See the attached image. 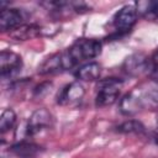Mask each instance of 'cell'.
<instances>
[{
	"label": "cell",
	"instance_id": "9a60e30c",
	"mask_svg": "<svg viewBox=\"0 0 158 158\" xmlns=\"http://www.w3.org/2000/svg\"><path fill=\"white\" fill-rule=\"evenodd\" d=\"M12 152L20 157H23V158H32L38 151H40V147L31 143V142H20L17 144H15L12 148Z\"/></svg>",
	"mask_w": 158,
	"mask_h": 158
},
{
	"label": "cell",
	"instance_id": "d6986e66",
	"mask_svg": "<svg viewBox=\"0 0 158 158\" xmlns=\"http://www.w3.org/2000/svg\"><path fill=\"white\" fill-rule=\"evenodd\" d=\"M156 22H158V17H157V20H156Z\"/></svg>",
	"mask_w": 158,
	"mask_h": 158
},
{
	"label": "cell",
	"instance_id": "e0dca14e",
	"mask_svg": "<svg viewBox=\"0 0 158 158\" xmlns=\"http://www.w3.org/2000/svg\"><path fill=\"white\" fill-rule=\"evenodd\" d=\"M154 139H156V143H157V146H158V131H157L156 135H154Z\"/></svg>",
	"mask_w": 158,
	"mask_h": 158
},
{
	"label": "cell",
	"instance_id": "2e32d148",
	"mask_svg": "<svg viewBox=\"0 0 158 158\" xmlns=\"http://www.w3.org/2000/svg\"><path fill=\"white\" fill-rule=\"evenodd\" d=\"M117 130L123 133H141L144 131V126L139 121L130 120V121H126L122 125H120L117 127Z\"/></svg>",
	"mask_w": 158,
	"mask_h": 158
},
{
	"label": "cell",
	"instance_id": "277c9868",
	"mask_svg": "<svg viewBox=\"0 0 158 158\" xmlns=\"http://www.w3.org/2000/svg\"><path fill=\"white\" fill-rule=\"evenodd\" d=\"M123 81L117 78H106L99 80L96 86L95 105L98 107H106L115 104L120 96Z\"/></svg>",
	"mask_w": 158,
	"mask_h": 158
},
{
	"label": "cell",
	"instance_id": "7a4b0ae2",
	"mask_svg": "<svg viewBox=\"0 0 158 158\" xmlns=\"http://www.w3.org/2000/svg\"><path fill=\"white\" fill-rule=\"evenodd\" d=\"M102 43L96 38H79L65 49L72 67L98 57L101 53Z\"/></svg>",
	"mask_w": 158,
	"mask_h": 158
},
{
	"label": "cell",
	"instance_id": "8fae6325",
	"mask_svg": "<svg viewBox=\"0 0 158 158\" xmlns=\"http://www.w3.org/2000/svg\"><path fill=\"white\" fill-rule=\"evenodd\" d=\"M64 70H65V67H64L62 52L51 54L38 65V73L42 75L54 74V73H59V72H64Z\"/></svg>",
	"mask_w": 158,
	"mask_h": 158
},
{
	"label": "cell",
	"instance_id": "8992f818",
	"mask_svg": "<svg viewBox=\"0 0 158 158\" xmlns=\"http://www.w3.org/2000/svg\"><path fill=\"white\" fill-rule=\"evenodd\" d=\"M28 14L22 9L7 7L0 12V30L2 32H11L12 30L26 23Z\"/></svg>",
	"mask_w": 158,
	"mask_h": 158
},
{
	"label": "cell",
	"instance_id": "ba28073f",
	"mask_svg": "<svg viewBox=\"0 0 158 158\" xmlns=\"http://www.w3.org/2000/svg\"><path fill=\"white\" fill-rule=\"evenodd\" d=\"M53 123V117L51 115V112L46 109H37L36 111L32 112V115L30 116L26 127H25V132L26 136H35L36 133L49 128Z\"/></svg>",
	"mask_w": 158,
	"mask_h": 158
},
{
	"label": "cell",
	"instance_id": "7c38bea8",
	"mask_svg": "<svg viewBox=\"0 0 158 158\" xmlns=\"http://www.w3.org/2000/svg\"><path fill=\"white\" fill-rule=\"evenodd\" d=\"M101 74V65L96 62H86L75 70V78L81 81L99 80Z\"/></svg>",
	"mask_w": 158,
	"mask_h": 158
},
{
	"label": "cell",
	"instance_id": "9c48e42d",
	"mask_svg": "<svg viewBox=\"0 0 158 158\" xmlns=\"http://www.w3.org/2000/svg\"><path fill=\"white\" fill-rule=\"evenodd\" d=\"M22 68V58L11 51H1L0 53V73L2 79L16 75Z\"/></svg>",
	"mask_w": 158,
	"mask_h": 158
},
{
	"label": "cell",
	"instance_id": "6da1fadb",
	"mask_svg": "<svg viewBox=\"0 0 158 158\" xmlns=\"http://www.w3.org/2000/svg\"><path fill=\"white\" fill-rule=\"evenodd\" d=\"M143 110H158V83L153 80L141 84L120 100V111L126 116Z\"/></svg>",
	"mask_w": 158,
	"mask_h": 158
},
{
	"label": "cell",
	"instance_id": "30bf717a",
	"mask_svg": "<svg viewBox=\"0 0 158 158\" xmlns=\"http://www.w3.org/2000/svg\"><path fill=\"white\" fill-rule=\"evenodd\" d=\"M85 95L84 86L79 81H73L65 85L57 95V102L62 106H73L83 100Z\"/></svg>",
	"mask_w": 158,
	"mask_h": 158
},
{
	"label": "cell",
	"instance_id": "5b68a950",
	"mask_svg": "<svg viewBox=\"0 0 158 158\" xmlns=\"http://www.w3.org/2000/svg\"><path fill=\"white\" fill-rule=\"evenodd\" d=\"M41 5L57 17L68 16L70 14H83L89 9L83 1H44L41 2Z\"/></svg>",
	"mask_w": 158,
	"mask_h": 158
},
{
	"label": "cell",
	"instance_id": "ac0fdd59",
	"mask_svg": "<svg viewBox=\"0 0 158 158\" xmlns=\"http://www.w3.org/2000/svg\"><path fill=\"white\" fill-rule=\"evenodd\" d=\"M157 125H158V116H157Z\"/></svg>",
	"mask_w": 158,
	"mask_h": 158
},
{
	"label": "cell",
	"instance_id": "52a82bcc",
	"mask_svg": "<svg viewBox=\"0 0 158 158\" xmlns=\"http://www.w3.org/2000/svg\"><path fill=\"white\" fill-rule=\"evenodd\" d=\"M122 69L130 77H139L142 74H148L151 69V59L143 53H133L123 60Z\"/></svg>",
	"mask_w": 158,
	"mask_h": 158
},
{
	"label": "cell",
	"instance_id": "5bb4252c",
	"mask_svg": "<svg viewBox=\"0 0 158 158\" xmlns=\"http://www.w3.org/2000/svg\"><path fill=\"white\" fill-rule=\"evenodd\" d=\"M16 114L12 109H5L1 112L0 116V132L1 136L4 137L7 132H10L11 130H14L15 125H16Z\"/></svg>",
	"mask_w": 158,
	"mask_h": 158
},
{
	"label": "cell",
	"instance_id": "4fadbf2b",
	"mask_svg": "<svg viewBox=\"0 0 158 158\" xmlns=\"http://www.w3.org/2000/svg\"><path fill=\"white\" fill-rule=\"evenodd\" d=\"M42 27L38 26V25H35V23H25L15 30H12L10 33V36L14 38V40H17V41H26V40H31L33 37H37L41 35L42 32Z\"/></svg>",
	"mask_w": 158,
	"mask_h": 158
},
{
	"label": "cell",
	"instance_id": "3957f363",
	"mask_svg": "<svg viewBox=\"0 0 158 158\" xmlns=\"http://www.w3.org/2000/svg\"><path fill=\"white\" fill-rule=\"evenodd\" d=\"M137 19L138 14L135 5H123L120 10L116 11V14L111 19L112 32L109 36V38L116 40L127 35L136 25Z\"/></svg>",
	"mask_w": 158,
	"mask_h": 158
}]
</instances>
